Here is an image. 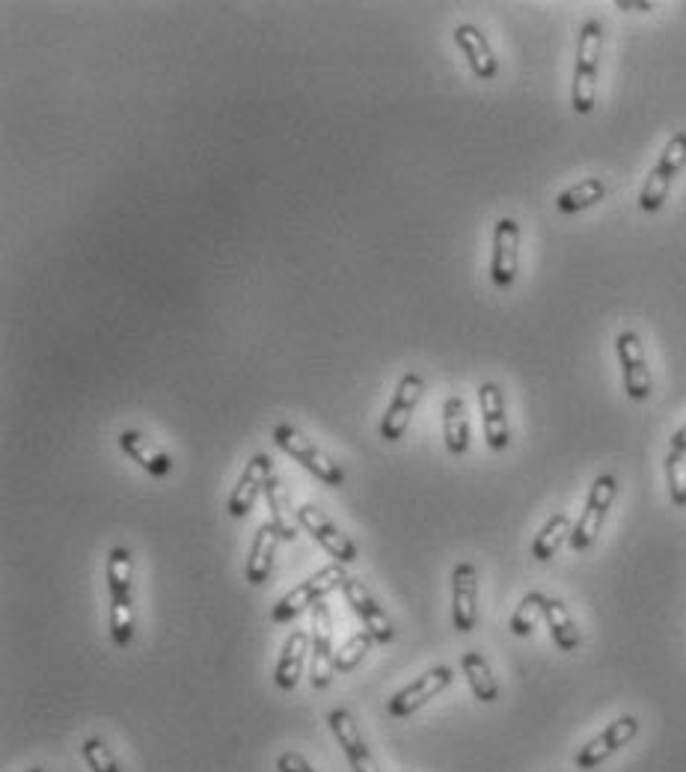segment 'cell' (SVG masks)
I'll use <instances>...</instances> for the list:
<instances>
[{"label": "cell", "mask_w": 686, "mask_h": 772, "mask_svg": "<svg viewBox=\"0 0 686 772\" xmlns=\"http://www.w3.org/2000/svg\"><path fill=\"white\" fill-rule=\"evenodd\" d=\"M543 603H547V594L541 592L524 594V601H520V606H517L511 621H508V630H511L515 636H520V639L532 636L535 627H538V621H543Z\"/></svg>", "instance_id": "83f0119b"}, {"label": "cell", "mask_w": 686, "mask_h": 772, "mask_svg": "<svg viewBox=\"0 0 686 772\" xmlns=\"http://www.w3.org/2000/svg\"><path fill=\"white\" fill-rule=\"evenodd\" d=\"M277 543L279 535L277 529L267 524L258 526L256 538L250 543V556H247V582L250 585H262V582L271 577V568H274V556H277Z\"/></svg>", "instance_id": "ffe728a7"}, {"label": "cell", "mask_w": 686, "mask_h": 772, "mask_svg": "<svg viewBox=\"0 0 686 772\" xmlns=\"http://www.w3.org/2000/svg\"><path fill=\"white\" fill-rule=\"evenodd\" d=\"M603 197H606V184H603V179H582L577 181V184H571L568 191H562L559 197H556V209L562 211V214H577V211H585L591 209V205H598Z\"/></svg>", "instance_id": "4316f807"}, {"label": "cell", "mask_w": 686, "mask_h": 772, "mask_svg": "<svg viewBox=\"0 0 686 772\" xmlns=\"http://www.w3.org/2000/svg\"><path fill=\"white\" fill-rule=\"evenodd\" d=\"M615 494H619V482L610 473L594 478V485L589 490V499H585V508H582L580 520L573 524L571 532V550L582 553L589 550L591 543L598 541L603 524H606V515H610L612 503H615Z\"/></svg>", "instance_id": "277c9868"}, {"label": "cell", "mask_w": 686, "mask_h": 772, "mask_svg": "<svg viewBox=\"0 0 686 772\" xmlns=\"http://www.w3.org/2000/svg\"><path fill=\"white\" fill-rule=\"evenodd\" d=\"M443 440L452 455H464L469 448V422L467 408L461 395H448L443 404Z\"/></svg>", "instance_id": "cb8c5ba5"}, {"label": "cell", "mask_w": 686, "mask_h": 772, "mask_svg": "<svg viewBox=\"0 0 686 772\" xmlns=\"http://www.w3.org/2000/svg\"><path fill=\"white\" fill-rule=\"evenodd\" d=\"M297 524H300V529H306V532L313 535L315 541L321 543L339 564L357 562V556H360L357 543H353L342 529H336L334 520H330L321 508L300 506L297 508Z\"/></svg>", "instance_id": "ba28073f"}, {"label": "cell", "mask_w": 686, "mask_h": 772, "mask_svg": "<svg viewBox=\"0 0 686 772\" xmlns=\"http://www.w3.org/2000/svg\"><path fill=\"white\" fill-rule=\"evenodd\" d=\"M666 482L668 496L677 508H686V455L684 452H668L666 458Z\"/></svg>", "instance_id": "4dcf8cb0"}, {"label": "cell", "mask_w": 686, "mask_h": 772, "mask_svg": "<svg viewBox=\"0 0 686 772\" xmlns=\"http://www.w3.org/2000/svg\"><path fill=\"white\" fill-rule=\"evenodd\" d=\"M672 452H684L686 455V425H680V429L672 434Z\"/></svg>", "instance_id": "836d02e7"}, {"label": "cell", "mask_w": 686, "mask_h": 772, "mask_svg": "<svg viewBox=\"0 0 686 772\" xmlns=\"http://www.w3.org/2000/svg\"><path fill=\"white\" fill-rule=\"evenodd\" d=\"M457 49L464 51L469 68L478 81H494L496 72H499V63H496L494 51H490V42L485 39V33L476 28V24H461L455 30Z\"/></svg>", "instance_id": "ac0fdd59"}, {"label": "cell", "mask_w": 686, "mask_h": 772, "mask_svg": "<svg viewBox=\"0 0 686 772\" xmlns=\"http://www.w3.org/2000/svg\"><path fill=\"white\" fill-rule=\"evenodd\" d=\"M313 671H309V684L313 689H327L334 680V621H330V610L325 601L313 606Z\"/></svg>", "instance_id": "30bf717a"}, {"label": "cell", "mask_w": 686, "mask_h": 772, "mask_svg": "<svg viewBox=\"0 0 686 772\" xmlns=\"http://www.w3.org/2000/svg\"><path fill=\"white\" fill-rule=\"evenodd\" d=\"M265 496L267 511H271V526L277 529L279 541H295L300 524H297V511L295 506H292V499H288V490L283 487V482H279L277 476L267 482Z\"/></svg>", "instance_id": "7402d4cb"}, {"label": "cell", "mask_w": 686, "mask_h": 772, "mask_svg": "<svg viewBox=\"0 0 686 772\" xmlns=\"http://www.w3.org/2000/svg\"><path fill=\"white\" fill-rule=\"evenodd\" d=\"M28 772H45V770H42V766H33V770H28Z\"/></svg>", "instance_id": "e575fe53"}, {"label": "cell", "mask_w": 686, "mask_h": 772, "mask_svg": "<svg viewBox=\"0 0 686 772\" xmlns=\"http://www.w3.org/2000/svg\"><path fill=\"white\" fill-rule=\"evenodd\" d=\"M461 668H464V675H467L473 696H476L482 705H494L496 698H499V684H496L494 671L487 666L485 654L467 651V654L461 657Z\"/></svg>", "instance_id": "d4e9b609"}, {"label": "cell", "mask_w": 686, "mask_h": 772, "mask_svg": "<svg viewBox=\"0 0 686 772\" xmlns=\"http://www.w3.org/2000/svg\"><path fill=\"white\" fill-rule=\"evenodd\" d=\"M277 772H315V766L306 761L304 754L283 752L277 758Z\"/></svg>", "instance_id": "1f68e13d"}, {"label": "cell", "mask_w": 686, "mask_h": 772, "mask_svg": "<svg viewBox=\"0 0 686 772\" xmlns=\"http://www.w3.org/2000/svg\"><path fill=\"white\" fill-rule=\"evenodd\" d=\"M636 734H638L636 716H630V713L619 716L615 722L606 725L601 734L594 737V740H589V743L582 745L580 752H577V770L582 772L598 770L606 758H612L619 749H624V745H627Z\"/></svg>", "instance_id": "52a82bcc"}, {"label": "cell", "mask_w": 686, "mask_h": 772, "mask_svg": "<svg viewBox=\"0 0 686 772\" xmlns=\"http://www.w3.org/2000/svg\"><path fill=\"white\" fill-rule=\"evenodd\" d=\"M309 654V636L304 630H295L288 633L286 645H283V654H279V663L274 668V684H277L283 692L297 687L300 680V671H304V657Z\"/></svg>", "instance_id": "44dd1931"}, {"label": "cell", "mask_w": 686, "mask_h": 772, "mask_svg": "<svg viewBox=\"0 0 686 772\" xmlns=\"http://www.w3.org/2000/svg\"><path fill=\"white\" fill-rule=\"evenodd\" d=\"M345 564L334 562L327 564V568H321L318 573H313L309 580H304L300 585H295L292 592L283 597V601L271 610V621L274 624H288V621H295L297 615L304 610H309V606H315V603H321L330 592H336V589H342L345 585Z\"/></svg>", "instance_id": "7a4b0ae2"}, {"label": "cell", "mask_w": 686, "mask_h": 772, "mask_svg": "<svg viewBox=\"0 0 686 772\" xmlns=\"http://www.w3.org/2000/svg\"><path fill=\"white\" fill-rule=\"evenodd\" d=\"M543 621H547V627H550L556 648L564 651V654L580 648V627H577V621H573V615L559 597H547V603H543Z\"/></svg>", "instance_id": "603a6c76"}, {"label": "cell", "mask_w": 686, "mask_h": 772, "mask_svg": "<svg viewBox=\"0 0 686 772\" xmlns=\"http://www.w3.org/2000/svg\"><path fill=\"white\" fill-rule=\"evenodd\" d=\"M81 758L86 761L89 772H119V763L102 737H86L81 743Z\"/></svg>", "instance_id": "f546056e"}, {"label": "cell", "mask_w": 686, "mask_h": 772, "mask_svg": "<svg viewBox=\"0 0 686 772\" xmlns=\"http://www.w3.org/2000/svg\"><path fill=\"white\" fill-rule=\"evenodd\" d=\"M119 448H123L134 464H140L149 476H158V478L170 476V469H172L170 455H167L163 448L155 446L152 440L144 437L140 431H123V434H119Z\"/></svg>", "instance_id": "d6986e66"}, {"label": "cell", "mask_w": 686, "mask_h": 772, "mask_svg": "<svg viewBox=\"0 0 686 772\" xmlns=\"http://www.w3.org/2000/svg\"><path fill=\"white\" fill-rule=\"evenodd\" d=\"M686 167V131H675L668 137L666 149L659 155L657 167L651 170V176L645 179V188L638 193V205L642 211H659L663 202H666L668 191H672V181L675 176Z\"/></svg>", "instance_id": "5b68a950"}, {"label": "cell", "mask_w": 686, "mask_h": 772, "mask_svg": "<svg viewBox=\"0 0 686 772\" xmlns=\"http://www.w3.org/2000/svg\"><path fill=\"white\" fill-rule=\"evenodd\" d=\"M374 639L369 636V630H360V633H353V636H348V639L342 642V648L334 654V668L336 671H353V668L360 666L362 659H366V654L372 651Z\"/></svg>", "instance_id": "f1b7e54d"}, {"label": "cell", "mask_w": 686, "mask_h": 772, "mask_svg": "<svg viewBox=\"0 0 686 772\" xmlns=\"http://www.w3.org/2000/svg\"><path fill=\"white\" fill-rule=\"evenodd\" d=\"M615 7H619V10H654L651 0H619Z\"/></svg>", "instance_id": "d6a6232c"}, {"label": "cell", "mask_w": 686, "mask_h": 772, "mask_svg": "<svg viewBox=\"0 0 686 772\" xmlns=\"http://www.w3.org/2000/svg\"><path fill=\"white\" fill-rule=\"evenodd\" d=\"M571 517L564 515V511H556L547 524H543V529L538 535H535L532 541V559H538V562H550L559 550H562L564 541H571Z\"/></svg>", "instance_id": "484cf974"}, {"label": "cell", "mask_w": 686, "mask_h": 772, "mask_svg": "<svg viewBox=\"0 0 686 772\" xmlns=\"http://www.w3.org/2000/svg\"><path fill=\"white\" fill-rule=\"evenodd\" d=\"M603 51V24L591 19L582 24L580 42H577V68H573L571 105L580 116L594 110V93H598V63Z\"/></svg>", "instance_id": "6da1fadb"}, {"label": "cell", "mask_w": 686, "mask_h": 772, "mask_svg": "<svg viewBox=\"0 0 686 772\" xmlns=\"http://www.w3.org/2000/svg\"><path fill=\"white\" fill-rule=\"evenodd\" d=\"M478 621V571L473 562H457L452 571V624L457 633H473Z\"/></svg>", "instance_id": "7c38bea8"}, {"label": "cell", "mask_w": 686, "mask_h": 772, "mask_svg": "<svg viewBox=\"0 0 686 772\" xmlns=\"http://www.w3.org/2000/svg\"><path fill=\"white\" fill-rule=\"evenodd\" d=\"M342 594H345V601H348V606L357 612V618L362 621V627L369 630V636L374 639V645H390V642L395 639V630H392L390 615L378 606V601H374L372 594H369V589H366L360 580H351V577H348L342 585Z\"/></svg>", "instance_id": "5bb4252c"}, {"label": "cell", "mask_w": 686, "mask_h": 772, "mask_svg": "<svg viewBox=\"0 0 686 772\" xmlns=\"http://www.w3.org/2000/svg\"><path fill=\"white\" fill-rule=\"evenodd\" d=\"M452 680H455V671L448 666L429 668L425 675L416 677L413 684H408V687L401 689V692H395V696L387 701V713H390L392 719H404V716H410L413 710L429 705L431 698H437Z\"/></svg>", "instance_id": "8992f818"}, {"label": "cell", "mask_w": 686, "mask_h": 772, "mask_svg": "<svg viewBox=\"0 0 686 772\" xmlns=\"http://www.w3.org/2000/svg\"><path fill=\"white\" fill-rule=\"evenodd\" d=\"M274 443H277L279 452H286L288 458H295L297 464H304L309 473H313L318 482H325L327 487H342L345 485V469L336 464L330 455H325L321 448L309 443V440L295 429V425H277L274 429Z\"/></svg>", "instance_id": "3957f363"}, {"label": "cell", "mask_w": 686, "mask_h": 772, "mask_svg": "<svg viewBox=\"0 0 686 772\" xmlns=\"http://www.w3.org/2000/svg\"><path fill=\"white\" fill-rule=\"evenodd\" d=\"M271 478H274V461L267 458V455H253V458L247 461L244 476H241V482L235 485L232 496H229V503H226L229 517L244 520V517L253 511L258 494L265 490Z\"/></svg>", "instance_id": "9a60e30c"}, {"label": "cell", "mask_w": 686, "mask_h": 772, "mask_svg": "<svg viewBox=\"0 0 686 772\" xmlns=\"http://www.w3.org/2000/svg\"><path fill=\"white\" fill-rule=\"evenodd\" d=\"M422 392H425V381H422V374L408 372L404 378H401L399 390H395V395H392L390 408H387V413H383V420H381V437L383 440L395 443V440L404 437V431H408V425H410V416H413V411H416Z\"/></svg>", "instance_id": "8fae6325"}, {"label": "cell", "mask_w": 686, "mask_h": 772, "mask_svg": "<svg viewBox=\"0 0 686 772\" xmlns=\"http://www.w3.org/2000/svg\"><path fill=\"white\" fill-rule=\"evenodd\" d=\"M615 348H619L621 369H624V390H627L630 401H645L654 390V381H651L648 360H645V345L638 339L636 330H624L615 339Z\"/></svg>", "instance_id": "9c48e42d"}, {"label": "cell", "mask_w": 686, "mask_h": 772, "mask_svg": "<svg viewBox=\"0 0 686 772\" xmlns=\"http://www.w3.org/2000/svg\"><path fill=\"white\" fill-rule=\"evenodd\" d=\"M327 725H330L336 743H339V749H342L348 763H351V772H381L378 763H374V754L369 752V745L360 737V728L353 725L348 710H330Z\"/></svg>", "instance_id": "e0dca14e"}, {"label": "cell", "mask_w": 686, "mask_h": 772, "mask_svg": "<svg viewBox=\"0 0 686 772\" xmlns=\"http://www.w3.org/2000/svg\"><path fill=\"white\" fill-rule=\"evenodd\" d=\"M520 265V226L517 220L503 218L494 230V258H490V279L499 288H511Z\"/></svg>", "instance_id": "4fadbf2b"}, {"label": "cell", "mask_w": 686, "mask_h": 772, "mask_svg": "<svg viewBox=\"0 0 686 772\" xmlns=\"http://www.w3.org/2000/svg\"><path fill=\"white\" fill-rule=\"evenodd\" d=\"M478 408H482V425H485L487 446L494 452H506L511 443L506 416V395L494 381H485L478 387Z\"/></svg>", "instance_id": "2e32d148"}]
</instances>
